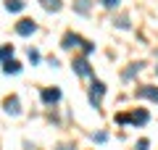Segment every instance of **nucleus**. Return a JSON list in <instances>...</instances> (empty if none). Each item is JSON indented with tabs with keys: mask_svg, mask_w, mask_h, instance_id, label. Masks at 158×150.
<instances>
[{
	"mask_svg": "<svg viewBox=\"0 0 158 150\" xmlns=\"http://www.w3.org/2000/svg\"><path fill=\"white\" fill-rule=\"evenodd\" d=\"M8 56H13V48H11V45H6V48H0V58H8Z\"/></svg>",
	"mask_w": 158,
	"mask_h": 150,
	"instance_id": "11",
	"label": "nucleus"
},
{
	"mask_svg": "<svg viewBox=\"0 0 158 150\" xmlns=\"http://www.w3.org/2000/svg\"><path fill=\"white\" fill-rule=\"evenodd\" d=\"M34 29H37V24H34L32 19H21V21L16 24V32L21 34V37H29V34H34Z\"/></svg>",
	"mask_w": 158,
	"mask_h": 150,
	"instance_id": "1",
	"label": "nucleus"
},
{
	"mask_svg": "<svg viewBox=\"0 0 158 150\" xmlns=\"http://www.w3.org/2000/svg\"><path fill=\"white\" fill-rule=\"evenodd\" d=\"M29 58H32V63H37L40 61V53H37V50H29Z\"/></svg>",
	"mask_w": 158,
	"mask_h": 150,
	"instance_id": "14",
	"label": "nucleus"
},
{
	"mask_svg": "<svg viewBox=\"0 0 158 150\" xmlns=\"http://www.w3.org/2000/svg\"><path fill=\"white\" fill-rule=\"evenodd\" d=\"M137 98H150L158 103V90L156 87H142V90H137Z\"/></svg>",
	"mask_w": 158,
	"mask_h": 150,
	"instance_id": "5",
	"label": "nucleus"
},
{
	"mask_svg": "<svg viewBox=\"0 0 158 150\" xmlns=\"http://www.w3.org/2000/svg\"><path fill=\"white\" fill-rule=\"evenodd\" d=\"M137 150H148V140H140V145H137Z\"/></svg>",
	"mask_w": 158,
	"mask_h": 150,
	"instance_id": "15",
	"label": "nucleus"
},
{
	"mask_svg": "<svg viewBox=\"0 0 158 150\" xmlns=\"http://www.w3.org/2000/svg\"><path fill=\"white\" fill-rule=\"evenodd\" d=\"M6 8L16 13V11H21V8H24V0H8V3H6Z\"/></svg>",
	"mask_w": 158,
	"mask_h": 150,
	"instance_id": "9",
	"label": "nucleus"
},
{
	"mask_svg": "<svg viewBox=\"0 0 158 150\" xmlns=\"http://www.w3.org/2000/svg\"><path fill=\"white\" fill-rule=\"evenodd\" d=\"M77 42H79V37H77V34H71V32H69L66 34V37H63V48H77Z\"/></svg>",
	"mask_w": 158,
	"mask_h": 150,
	"instance_id": "7",
	"label": "nucleus"
},
{
	"mask_svg": "<svg viewBox=\"0 0 158 150\" xmlns=\"http://www.w3.org/2000/svg\"><path fill=\"white\" fill-rule=\"evenodd\" d=\"M79 13H87V8H90V0H79Z\"/></svg>",
	"mask_w": 158,
	"mask_h": 150,
	"instance_id": "12",
	"label": "nucleus"
},
{
	"mask_svg": "<svg viewBox=\"0 0 158 150\" xmlns=\"http://www.w3.org/2000/svg\"><path fill=\"white\" fill-rule=\"evenodd\" d=\"M100 3H103L106 8H116V6H118V0H100Z\"/></svg>",
	"mask_w": 158,
	"mask_h": 150,
	"instance_id": "13",
	"label": "nucleus"
},
{
	"mask_svg": "<svg viewBox=\"0 0 158 150\" xmlns=\"http://www.w3.org/2000/svg\"><path fill=\"white\" fill-rule=\"evenodd\" d=\"M74 69H77V74H82V77H90V63H87L85 58H77V61H74Z\"/></svg>",
	"mask_w": 158,
	"mask_h": 150,
	"instance_id": "4",
	"label": "nucleus"
},
{
	"mask_svg": "<svg viewBox=\"0 0 158 150\" xmlns=\"http://www.w3.org/2000/svg\"><path fill=\"white\" fill-rule=\"evenodd\" d=\"M58 100H61V92L58 90H42V103L50 106V103H58Z\"/></svg>",
	"mask_w": 158,
	"mask_h": 150,
	"instance_id": "3",
	"label": "nucleus"
},
{
	"mask_svg": "<svg viewBox=\"0 0 158 150\" xmlns=\"http://www.w3.org/2000/svg\"><path fill=\"white\" fill-rule=\"evenodd\" d=\"M103 92H106V87H103L100 82H92V90H90V100H92V106H100V98H103Z\"/></svg>",
	"mask_w": 158,
	"mask_h": 150,
	"instance_id": "2",
	"label": "nucleus"
},
{
	"mask_svg": "<svg viewBox=\"0 0 158 150\" xmlns=\"http://www.w3.org/2000/svg\"><path fill=\"white\" fill-rule=\"evenodd\" d=\"M6 111L13 113V116H16V113H21V108H19V98H8V100H6Z\"/></svg>",
	"mask_w": 158,
	"mask_h": 150,
	"instance_id": "6",
	"label": "nucleus"
},
{
	"mask_svg": "<svg viewBox=\"0 0 158 150\" xmlns=\"http://www.w3.org/2000/svg\"><path fill=\"white\" fill-rule=\"evenodd\" d=\"M42 6L48 11H61V0H42Z\"/></svg>",
	"mask_w": 158,
	"mask_h": 150,
	"instance_id": "10",
	"label": "nucleus"
},
{
	"mask_svg": "<svg viewBox=\"0 0 158 150\" xmlns=\"http://www.w3.org/2000/svg\"><path fill=\"white\" fill-rule=\"evenodd\" d=\"M3 71H6V74H19V71H21V66H19L16 61H6V66H3Z\"/></svg>",
	"mask_w": 158,
	"mask_h": 150,
	"instance_id": "8",
	"label": "nucleus"
}]
</instances>
